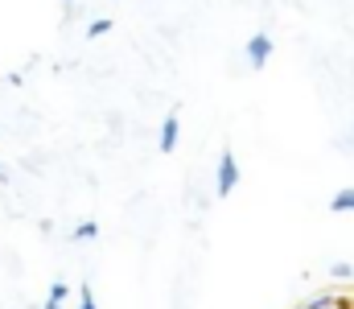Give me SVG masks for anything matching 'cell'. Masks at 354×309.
<instances>
[{"mask_svg":"<svg viewBox=\"0 0 354 309\" xmlns=\"http://www.w3.org/2000/svg\"><path fill=\"white\" fill-rule=\"evenodd\" d=\"M95 231H99V227H95V223H83V227H79V231H75V239H91V235H95Z\"/></svg>","mask_w":354,"mask_h":309,"instance_id":"9c48e42d","label":"cell"},{"mask_svg":"<svg viewBox=\"0 0 354 309\" xmlns=\"http://www.w3.org/2000/svg\"><path fill=\"white\" fill-rule=\"evenodd\" d=\"M235 186H239V161H235L231 149H223V157H218V165H214V194L227 198Z\"/></svg>","mask_w":354,"mask_h":309,"instance_id":"6da1fadb","label":"cell"},{"mask_svg":"<svg viewBox=\"0 0 354 309\" xmlns=\"http://www.w3.org/2000/svg\"><path fill=\"white\" fill-rule=\"evenodd\" d=\"M177 140H181V120H177V111H174V115H165V124H161V144H157V149L169 157L177 149Z\"/></svg>","mask_w":354,"mask_h":309,"instance_id":"277c9868","label":"cell"},{"mask_svg":"<svg viewBox=\"0 0 354 309\" xmlns=\"http://www.w3.org/2000/svg\"><path fill=\"white\" fill-rule=\"evenodd\" d=\"M62 301H66V285L58 281V285H50V297H46V309H62Z\"/></svg>","mask_w":354,"mask_h":309,"instance_id":"8992f818","label":"cell"},{"mask_svg":"<svg viewBox=\"0 0 354 309\" xmlns=\"http://www.w3.org/2000/svg\"><path fill=\"white\" fill-rule=\"evenodd\" d=\"M330 210H334V214H354V186L338 190V194L330 198Z\"/></svg>","mask_w":354,"mask_h":309,"instance_id":"5b68a950","label":"cell"},{"mask_svg":"<svg viewBox=\"0 0 354 309\" xmlns=\"http://www.w3.org/2000/svg\"><path fill=\"white\" fill-rule=\"evenodd\" d=\"M297 309H354V301H351V293L342 289V293H317V297L301 301Z\"/></svg>","mask_w":354,"mask_h":309,"instance_id":"3957f363","label":"cell"},{"mask_svg":"<svg viewBox=\"0 0 354 309\" xmlns=\"http://www.w3.org/2000/svg\"><path fill=\"white\" fill-rule=\"evenodd\" d=\"M330 272H334V281H351V264H334Z\"/></svg>","mask_w":354,"mask_h":309,"instance_id":"52a82bcc","label":"cell"},{"mask_svg":"<svg viewBox=\"0 0 354 309\" xmlns=\"http://www.w3.org/2000/svg\"><path fill=\"white\" fill-rule=\"evenodd\" d=\"M243 58H248L252 71H260L268 58H272V37H268V33H256V37L248 41V50H243Z\"/></svg>","mask_w":354,"mask_h":309,"instance_id":"7a4b0ae2","label":"cell"},{"mask_svg":"<svg viewBox=\"0 0 354 309\" xmlns=\"http://www.w3.org/2000/svg\"><path fill=\"white\" fill-rule=\"evenodd\" d=\"M79 309H99V306H95V293H91V289H83V297H79Z\"/></svg>","mask_w":354,"mask_h":309,"instance_id":"ba28073f","label":"cell"}]
</instances>
